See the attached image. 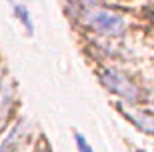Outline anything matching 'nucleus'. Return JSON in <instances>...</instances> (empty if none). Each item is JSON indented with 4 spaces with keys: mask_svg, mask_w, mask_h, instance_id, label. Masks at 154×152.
I'll return each mask as SVG.
<instances>
[{
    "mask_svg": "<svg viewBox=\"0 0 154 152\" xmlns=\"http://www.w3.org/2000/svg\"><path fill=\"white\" fill-rule=\"evenodd\" d=\"M72 14L78 18L80 22L88 26L90 30L104 36H120L124 34L126 22L124 18L116 14L102 4H96L92 0H78L72 4Z\"/></svg>",
    "mask_w": 154,
    "mask_h": 152,
    "instance_id": "1",
    "label": "nucleus"
},
{
    "mask_svg": "<svg viewBox=\"0 0 154 152\" xmlns=\"http://www.w3.org/2000/svg\"><path fill=\"white\" fill-rule=\"evenodd\" d=\"M74 142H76V148H78V152H94V148L90 146V142L86 140L84 134L74 132Z\"/></svg>",
    "mask_w": 154,
    "mask_h": 152,
    "instance_id": "7",
    "label": "nucleus"
},
{
    "mask_svg": "<svg viewBox=\"0 0 154 152\" xmlns=\"http://www.w3.org/2000/svg\"><path fill=\"white\" fill-rule=\"evenodd\" d=\"M20 140H22V124H18L16 128L8 134V138L0 144V152H12L14 148L18 146V142H20Z\"/></svg>",
    "mask_w": 154,
    "mask_h": 152,
    "instance_id": "6",
    "label": "nucleus"
},
{
    "mask_svg": "<svg viewBox=\"0 0 154 152\" xmlns=\"http://www.w3.org/2000/svg\"><path fill=\"white\" fill-rule=\"evenodd\" d=\"M100 82L104 84V88H108L112 94L120 96L122 100L130 102V104H134V102L140 100V90H138V86L132 82V80H128V76H124L122 72H118L116 68H106V70H102L100 72Z\"/></svg>",
    "mask_w": 154,
    "mask_h": 152,
    "instance_id": "2",
    "label": "nucleus"
},
{
    "mask_svg": "<svg viewBox=\"0 0 154 152\" xmlns=\"http://www.w3.org/2000/svg\"><path fill=\"white\" fill-rule=\"evenodd\" d=\"M120 112L124 114V116L130 120L136 128H140L142 132L154 136V112L140 110V108H128V106H122V108H120Z\"/></svg>",
    "mask_w": 154,
    "mask_h": 152,
    "instance_id": "3",
    "label": "nucleus"
},
{
    "mask_svg": "<svg viewBox=\"0 0 154 152\" xmlns=\"http://www.w3.org/2000/svg\"><path fill=\"white\" fill-rule=\"evenodd\" d=\"M12 12H14V16L20 24H22V28H26V32L32 34L34 32V22H32V16H30L28 8L24 2H18V4H12Z\"/></svg>",
    "mask_w": 154,
    "mask_h": 152,
    "instance_id": "5",
    "label": "nucleus"
},
{
    "mask_svg": "<svg viewBox=\"0 0 154 152\" xmlns=\"http://www.w3.org/2000/svg\"><path fill=\"white\" fill-rule=\"evenodd\" d=\"M12 108V86L8 80H2L0 84V128L4 126L8 114Z\"/></svg>",
    "mask_w": 154,
    "mask_h": 152,
    "instance_id": "4",
    "label": "nucleus"
}]
</instances>
